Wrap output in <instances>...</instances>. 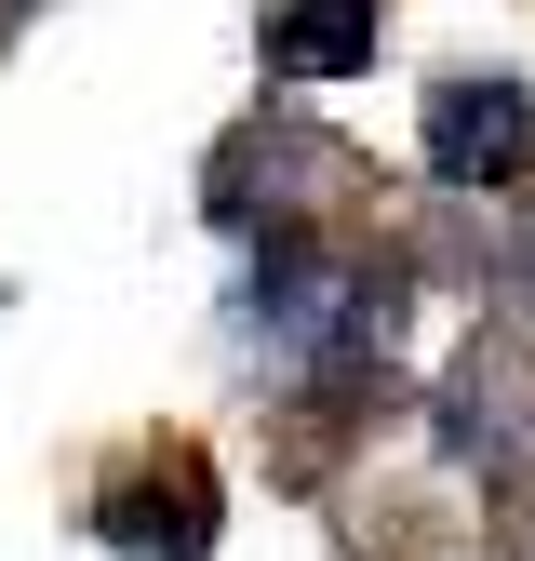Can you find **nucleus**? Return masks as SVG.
I'll list each match as a JSON object with an SVG mask.
<instances>
[{"label":"nucleus","mask_w":535,"mask_h":561,"mask_svg":"<svg viewBox=\"0 0 535 561\" xmlns=\"http://www.w3.org/2000/svg\"><path fill=\"white\" fill-rule=\"evenodd\" d=\"M375 41H388V0H282V14H268V81L321 94V81H349V67H375Z\"/></svg>","instance_id":"nucleus-4"},{"label":"nucleus","mask_w":535,"mask_h":561,"mask_svg":"<svg viewBox=\"0 0 535 561\" xmlns=\"http://www.w3.org/2000/svg\"><path fill=\"white\" fill-rule=\"evenodd\" d=\"M429 428H442V455H455V468H482V481H509V468L535 455V414H522V375L496 362V347H468V362L442 375V414H429Z\"/></svg>","instance_id":"nucleus-3"},{"label":"nucleus","mask_w":535,"mask_h":561,"mask_svg":"<svg viewBox=\"0 0 535 561\" xmlns=\"http://www.w3.org/2000/svg\"><path fill=\"white\" fill-rule=\"evenodd\" d=\"M94 548L121 561H215V468H201L187 442H148L121 481H94Z\"/></svg>","instance_id":"nucleus-2"},{"label":"nucleus","mask_w":535,"mask_h":561,"mask_svg":"<svg viewBox=\"0 0 535 561\" xmlns=\"http://www.w3.org/2000/svg\"><path fill=\"white\" fill-rule=\"evenodd\" d=\"M522 280H535V241H522Z\"/></svg>","instance_id":"nucleus-5"},{"label":"nucleus","mask_w":535,"mask_h":561,"mask_svg":"<svg viewBox=\"0 0 535 561\" xmlns=\"http://www.w3.org/2000/svg\"><path fill=\"white\" fill-rule=\"evenodd\" d=\"M416 148H429V187H455V201L522 187L535 174V81H522V67H442Z\"/></svg>","instance_id":"nucleus-1"}]
</instances>
